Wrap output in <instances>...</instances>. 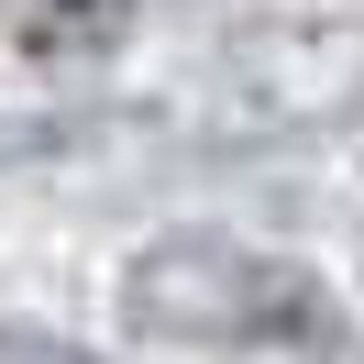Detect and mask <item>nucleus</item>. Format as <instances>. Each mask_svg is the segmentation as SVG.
<instances>
[{"instance_id":"obj_1","label":"nucleus","mask_w":364,"mask_h":364,"mask_svg":"<svg viewBox=\"0 0 364 364\" xmlns=\"http://www.w3.org/2000/svg\"><path fill=\"white\" fill-rule=\"evenodd\" d=\"M364 111V11L320 23H254L210 45L166 100H144V133L188 155H265V144H320Z\"/></svg>"},{"instance_id":"obj_2","label":"nucleus","mask_w":364,"mask_h":364,"mask_svg":"<svg viewBox=\"0 0 364 364\" xmlns=\"http://www.w3.org/2000/svg\"><path fill=\"white\" fill-rule=\"evenodd\" d=\"M122 320L188 353H342V298L320 265L232 232H177L122 265Z\"/></svg>"},{"instance_id":"obj_3","label":"nucleus","mask_w":364,"mask_h":364,"mask_svg":"<svg viewBox=\"0 0 364 364\" xmlns=\"http://www.w3.org/2000/svg\"><path fill=\"white\" fill-rule=\"evenodd\" d=\"M122 133H144V111H55V100L0 111V177H45V166L100 155V144H122Z\"/></svg>"},{"instance_id":"obj_4","label":"nucleus","mask_w":364,"mask_h":364,"mask_svg":"<svg viewBox=\"0 0 364 364\" xmlns=\"http://www.w3.org/2000/svg\"><path fill=\"white\" fill-rule=\"evenodd\" d=\"M0 364H100L77 331H33V320H0Z\"/></svg>"},{"instance_id":"obj_5","label":"nucleus","mask_w":364,"mask_h":364,"mask_svg":"<svg viewBox=\"0 0 364 364\" xmlns=\"http://www.w3.org/2000/svg\"><path fill=\"white\" fill-rule=\"evenodd\" d=\"M133 11H144V0H133Z\"/></svg>"}]
</instances>
